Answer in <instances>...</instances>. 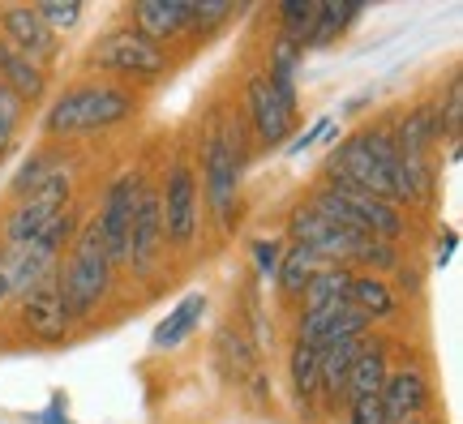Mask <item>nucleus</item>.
Listing matches in <instances>:
<instances>
[{
    "label": "nucleus",
    "instance_id": "a211bd4d",
    "mask_svg": "<svg viewBox=\"0 0 463 424\" xmlns=\"http://www.w3.org/2000/svg\"><path fill=\"white\" fill-rule=\"evenodd\" d=\"M386 373H391V356H386V347H382V343H373V339H364L356 364L347 369L344 399H347V403H356V399L382 394V386H386Z\"/></svg>",
    "mask_w": 463,
    "mask_h": 424
},
{
    "label": "nucleus",
    "instance_id": "f257e3e1",
    "mask_svg": "<svg viewBox=\"0 0 463 424\" xmlns=\"http://www.w3.org/2000/svg\"><path fill=\"white\" fill-rule=\"evenodd\" d=\"M326 184L347 193H369L399 206V150L391 129L352 133L326 164Z\"/></svg>",
    "mask_w": 463,
    "mask_h": 424
},
{
    "label": "nucleus",
    "instance_id": "9b49d317",
    "mask_svg": "<svg viewBox=\"0 0 463 424\" xmlns=\"http://www.w3.org/2000/svg\"><path fill=\"white\" fill-rule=\"evenodd\" d=\"M17 317L26 334L39 343H65L69 330H73V317H69L65 300H61V287H56V275L43 278L39 287H31L26 296H17Z\"/></svg>",
    "mask_w": 463,
    "mask_h": 424
},
{
    "label": "nucleus",
    "instance_id": "aec40b11",
    "mask_svg": "<svg viewBox=\"0 0 463 424\" xmlns=\"http://www.w3.org/2000/svg\"><path fill=\"white\" fill-rule=\"evenodd\" d=\"M202 317H206V292H189L181 305L159 322V326L150 330V347H155V352H172V347H181V343L198 330Z\"/></svg>",
    "mask_w": 463,
    "mask_h": 424
},
{
    "label": "nucleus",
    "instance_id": "c9c22d12",
    "mask_svg": "<svg viewBox=\"0 0 463 424\" xmlns=\"http://www.w3.org/2000/svg\"><path fill=\"white\" fill-rule=\"evenodd\" d=\"M9 296H14V292H9V278H5V270H0V309L9 305Z\"/></svg>",
    "mask_w": 463,
    "mask_h": 424
},
{
    "label": "nucleus",
    "instance_id": "f8f14e48",
    "mask_svg": "<svg viewBox=\"0 0 463 424\" xmlns=\"http://www.w3.org/2000/svg\"><path fill=\"white\" fill-rule=\"evenodd\" d=\"M0 43H9L17 56H26L39 69H48L56 61V52H61V39L39 22L34 5H9V9H0Z\"/></svg>",
    "mask_w": 463,
    "mask_h": 424
},
{
    "label": "nucleus",
    "instance_id": "72a5a7b5",
    "mask_svg": "<svg viewBox=\"0 0 463 424\" xmlns=\"http://www.w3.org/2000/svg\"><path fill=\"white\" fill-rule=\"evenodd\" d=\"M34 424H69V416H65V399L56 394V399H52V408H48V416H34Z\"/></svg>",
    "mask_w": 463,
    "mask_h": 424
},
{
    "label": "nucleus",
    "instance_id": "9d476101",
    "mask_svg": "<svg viewBox=\"0 0 463 424\" xmlns=\"http://www.w3.org/2000/svg\"><path fill=\"white\" fill-rule=\"evenodd\" d=\"M164 258V223H159V189H150V180H142V193L133 206L129 223V249H125V266L137 278H150L155 266Z\"/></svg>",
    "mask_w": 463,
    "mask_h": 424
},
{
    "label": "nucleus",
    "instance_id": "c85d7f7f",
    "mask_svg": "<svg viewBox=\"0 0 463 424\" xmlns=\"http://www.w3.org/2000/svg\"><path fill=\"white\" fill-rule=\"evenodd\" d=\"M22 112H26V103H22L14 90H5V86H0V164L9 159V150H14V142H17Z\"/></svg>",
    "mask_w": 463,
    "mask_h": 424
},
{
    "label": "nucleus",
    "instance_id": "f3484780",
    "mask_svg": "<svg viewBox=\"0 0 463 424\" xmlns=\"http://www.w3.org/2000/svg\"><path fill=\"white\" fill-rule=\"evenodd\" d=\"M133 22H137V34H146L150 43L164 48L167 39L194 34V5H184V0H146V5H133Z\"/></svg>",
    "mask_w": 463,
    "mask_h": 424
},
{
    "label": "nucleus",
    "instance_id": "473e14b6",
    "mask_svg": "<svg viewBox=\"0 0 463 424\" xmlns=\"http://www.w3.org/2000/svg\"><path fill=\"white\" fill-rule=\"evenodd\" d=\"M279 258H283L279 240H258V245H253V261H258V275H262V278H275Z\"/></svg>",
    "mask_w": 463,
    "mask_h": 424
},
{
    "label": "nucleus",
    "instance_id": "4468645a",
    "mask_svg": "<svg viewBox=\"0 0 463 424\" xmlns=\"http://www.w3.org/2000/svg\"><path fill=\"white\" fill-rule=\"evenodd\" d=\"M382 411H386V424L395 420H420L425 408H430V377L420 364H399L386 373V386H382Z\"/></svg>",
    "mask_w": 463,
    "mask_h": 424
},
{
    "label": "nucleus",
    "instance_id": "1a4fd4ad",
    "mask_svg": "<svg viewBox=\"0 0 463 424\" xmlns=\"http://www.w3.org/2000/svg\"><path fill=\"white\" fill-rule=\"evenodd\" d=\"M142 172H125L108 184L103 193V206L95 214V228L103 236V249L116 266H125V249H129V223H133V206H137V193H142Z\"/></svg>",
    "mask_w": 463,
    "mask_h": 424
},
{
    "label": "nucleus",
    "instance_id": "2eb2a0df",
    "mask_svg": "<svg viewBox=\"0 0 463 424\" xmlns=\"http://www.w3.org/2000/svg\"><path fill=\"white\" fill-rule=\"evenodd\" d=\"M215 364L223 369L228 382L236 386H249V391L262 399L266 394V373L262 364H258V352H253V343L245 339V330L241 326H223L215 339Z\"/></svg>",
    "mask_w": 463,
    "mask_h": 424
},
{
    "label": "nucleus",
    "instance_id": "5701e85b",
    "mask_svg": "<svg viewBox=\"0 0 463 424\" xmlns=\"http://www.w3.org/2000/svg\"><path fill=\"white\" fill-rule=\"evenodd\" d=\"M352 275L347 266H322L309 287L300 292V313H314V309H326V305H344L347 300V287H352Z\"/></svg>",
    "mask_w": 463,
    "mask_h": 424
},
{
    "label": "nucleus",
    "instance_id": "20e7f679",
    "mask_svg": "<svg viewBox=\"0 0 463 424\" xmlns=\"http://www.w3.org/2000/svg\"><path fill=\"white\" fill-rule=\"evenodd\" d=\"M241 172H245V146H241V129H223L211 125L206 142H202V184L198 193L215 214V223L232 231L236 219V197H241Z\"/></svg>",
    "mask_w": 463,
    "mask_h": 424
},
{
    "label": "nucleus",
    "instance_id": "0eeeda50",
    "mask_svg": "<svg viewBox=\"0 0 463 424\" xmlns=\"http://www.w3.org/2000/svg\"><path fill=\"white\" fill-rule=\"evenodd\" d=\"M159 223H164V249H194L202 223V193L194 167L176 159L167 167V180L159 189Z\"/></svg>",
    "mask_w": 463,
    "mask_h": 424
},
{
    "label": "nucleus",
    "instance_id": "393cba45",
    "mask_svg": "<svg viewBox=\"0 0 463 424\" xmlns=\"http://www.w3.org/2000/svg\"><path fill=\"white\" fill-rule=\"evenodd\" d=\"M61 176H69V159L65 155H31L26 164L17 167V176H14V197H26V193H34V189H43V184H52V180H61Z\"/></svg>",
    "mask_w": 463,
    "mask_h": 424
},
{
    "label": "nucleus",
    "instance_id": "bb28decb",
    "mask_svg": "<svg viewBox=\"0 0 463 424\" xmlns=\"http://www.w3.org/2000/svg\"><path fill=\"white\" fill-rule=\"evenodd\" d=\"M288 373H292V391H297V403H314L317 399V347L309 343H292L288 352Z\"/></svg>",
    "mask_w": 463,
    "mask_h": 424
},
{
    "label": "nucleus",
    "instance_id": "4be33fe9",
    "mask_svg": "<svg viewBox=\"0 0 463 424\" xmlns=\"http://www.w3.org/2000/svg\"><path fill=\"white\" fill-rule=\"evenodd\" d=\"M0 86L14 90L22 103H34V99H43V90H48V69L31 65L9 43H0Z\"/></svg>",
    "mask_w": 463,
    "mask_h": 424
},
{
    "label": "nucleus",
    "instance_id": "f704fd0d",
    "mask_svg": "<svg viewBox=\"0 0 463 424\" xmlns=\"http://www.w3.org/2000/svg\"><path fill=\"white\" fill-rule=\"evenodd\" d=\"M442 236H447V240L438 245V266H447L450 253H455V231H442Z\"/></svg>",
    "mask_w": 463,
    "mask_h": 424
},
{
    "label": "nucleus",
    "instance_id": "7ed1b4c3",
    "mask_svg": "<svg viewBox=\"0 0 463 424\" xmlns=\"http://www.w3.org/2000/svg\"><path fill=\"white\" fill-rule=\"evenodd\" d=\"M116 283V261L108 258V249H103V236L95 228V219L78 228L73 236V249H69L65 266H56V287H61V300H65V309L73 322H86V317H95L99 305L108 300Z\"/></svg>",
    "mask_w": 463,
    "mask_h": 424
},
{
    "label": "nucleus",
    "instance_id": "39448f33",
    "mask_svg": "<svg viewBox=\"0 0 463 424\" xmlns=\"http://www.w3.org/2000/svg\"><path fill=\"white\" fill-rule=\"evenodd\" d=\"M90 69L112 73V78H129V82H159L172 69V56H167V48L150 43L146 34H137L133 26H120V31L103 34L90 48Z\"/></svg>",
    "mask_w": 463,
    "mask_h": 424
},
{
    "label": "nucleus",
    "instance_id": "f03ea898",
    "mask_svg": "<svg viewBox=\"0 0 463 424\" xmlns=\"http://www.w3.org/2000/svg\"><path fill=\"white\" fill-rule=\"evenodd\" d=\"M137 112V95L120 82H82L69 86L61 99H52L43 112V133L48 137H95L116 125H125Z\"/></svg>",
    "mask_w": 463,
    "mask_h": 424
},
{
    "label": "nucleus",
    "instance_id": "ddd939ff",
    "mask_svg": "<svg viewBox=\"0 0 463 424\" xmlns=\"http://www.w3.org/2000/svg\"><path fill=\"white\" fill-rule=\"evenodd\" d=\"M245 112L262 146H283L288 133L297 129V112L270 90V82H266L262 73H253L245 82Z\"/></svg>",
    "mask_w": 463,
    "mask_h": 424
},
{
    "label": "nucleus",
    "instance_id": "412c9836",
    "mask_svg": "<svg viewBox=\"0 0 463 424\" xmlns=\"http://www.w3.org/2000/svg\"><path fill=\"white\" fill-rule=\"evenodd\" d=\"M300 56H305V48H300L297 39H288V34H279L275 39V48H270V65H266V82H270V90L297 112L300 103V90H297V69H300Z\"/></svg>",
    "mask_w": 463,
    "mask_h": 424
},
{
    "label": "nucleus",
    "instance_id": "6ab92c4d",
    "mask_svg": "<svg viewBox=\"0 0 463 424\" xmlns=\"http://www.w3.org/2000/svg\"><path fill=\"white\" fill-rule=\"evenodd\" d=\"M347 305L361 313L364 322H386L399 313V296L395 287L386 283L382 275H352V287H347Z\"/></svg>",
    "mask_w": 463,
    "mask_h": 424
},
{
    "label": "nucleus",
    "instance_id": "c756f323",
    "mask_svg": "<svg viewBox=\"0 0 463 424\" xmlns=\"http://www.w3.org/2000/svg\"><path fill=\"white\" fill-rule=\"evenodd\" d=\"M314 14H317V5H309V0H288V5H279L283 34L297 39L300 48H305V39H309V31H314Z\"/></svg>",
    "mask_w": 463,
    "mask_h": 424
},
{
    "label": "nucleus",
    "instance_id": "6e6552de",
    "mask_svg": "<svg viewBox=\"0 0 463 424\" xmlns=\"http://www.w3.org/2000/svg\"><path fill=\"white\" fill-rule=\"evenodd\" d=\"M288 236H292V245H300L305 253H314L317 261H326V266H347L352 270V253L361 245L364 236L356 231H344L326 223L317 211L309 206H297V211L288 214Z\"/></svg>",
    "mask_w": 463,
    "mask_h": 424
},
{
    "label": "nucleus",
    "instance_id": "dca6fc26",
    "mask_svg": "<svg viewBox=\"0 0 463 424\" xmlns=\"http://www.w3.org/2000/svg\"><path fill=\"white\" fill-rule=\"evenodd\" d=\"M352 334H369V322L352 305H326V309H314V313H300V326H297V339L309 343V347H331L339 339H352Z\"/></svg>",
    "mask_w": 463,
    "mask_h": 424
},
{
    "label": "nucleus",
    "instance_id": "b1692460",
    "mask_svg": "<svg viewBox=\"0 0 463 424\" xmlns=\"http://www.w3.org/2000/svg\"><path fill=\"white\" fill-rule=\"evenodd\" d=\"M326 261H317L314 253H305L300 245H288L279 258V270H275V278H279V292L288 296V300H300V292L309 287V278L322 270Z\"/></svg>",
    "mask_w": 463,
    "mask_h": 424
},
{
    "label": "nucleus",
    "instance_id": "a878e982",
    "mask_svg": "<svg viewBox=\"0 0 463 424\" xmlns=\"http://www.w3.org/2000/svg\"><path fill=\"white\" fill-rule=\"evenodd\" d=\"M361 14H364V5H317L314 31L305 39V48H326V43H335Z\"/></svg>",
    "mask_w": 463,
    "mask_h": 424
},
{
    "label": "nucleus",
    "instance_id": "423d86ee",
    "mask_svg": "<svg viewBox=\"0 0 463 424\" xmlns=\"http://www.w3.org/2000/svg\"><path fill=\"white\" fill-rule=\"evenodd\" d=\"M65 211H73V180L69 176L52 180V184H43V189H34L26 197H14L9 214L0 219V249L39 240Z\"/></svg>",
    "mask_w": 463,
    "mask_h": 424
},
{
    "label": "nucleus",
    "instance_id": "7c9ffc66",
    "mask_svg": "<svg viewBox=\"0 0 463 424\" xmlns=\"http://www.w3.org/2000/svg\"><path fill=\"white\" fill-rule=\"evenodd\" d=\"M459 112H463V99H459V78H450L447 99L438 103V120H442V133L459 137Z\"/></svg>",
    "mask_w": 463,
    "mask_h": 424
},
{
    "label": "nucleus",
    "instance_id": "2f4dec72",
    "mask_svg": "<svg viewBox=\"0 0 463 424\" xmlns=\"http://www.w3.org/2000/svg\"><path fill=\"white\" fill-rule=\"evenodd\" d=\"M347 424H386V411H382V399H378V394L347 403Z\"/></svg>",
    "mask_w": 463,
    "mask_h": 424
},
{
    "label": "nucleus",
    "instance_id": "cd10ccee",
    "mask_svg": "<svg viewBox=\"0 0 463 424\" xmlns=\"http://www.w3.org/2000/svg\"><path fill=\"white\" fill-rule=\"evenodd\" d=\"M34 14H39V22H43L56 39H61V34L78 31V22L86 17V5H78V0H65V5H34Z\"/></svg>",
    "mask_w": 463,
    "mask_h": 424
},
{
    "label": "nucleus",
    "instance_id": "e433bc0d",
    "mask_svg": "<svg viewBox=\"0 0 463 424\" xmlns=\"http://www.w3.org/2000/svg\"><path fill=\"white\" fill-rule=\"evenodd\" d=\"M395 424H425V420H395Z\"/></svg>",
    "mask_w": 463,
    "mask_h": 424
}]
</instances>
